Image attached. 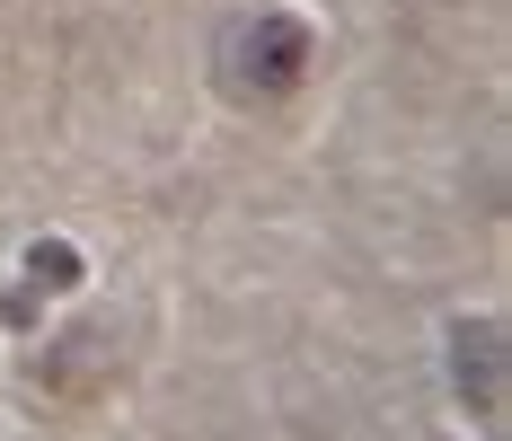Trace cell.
<instances>
[{"mask_svg":"<svg viewBox=\"0 0 512 441\" xmlns=\"http://www.w3.org/2000/svg\"><path fill=\"white\" fill-rule=\"evenodd\" d=\"M301 71H309V27H301V18H283V9H256V18H239V27H230L221 80H230L239 98L274 106V98H292V89H301Z\"/></svg>","mask_w":512,"mask_h":441,"instance_id":"6da1fadb","label":"cell"}]
</instances>
